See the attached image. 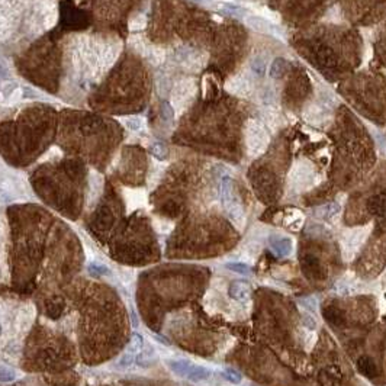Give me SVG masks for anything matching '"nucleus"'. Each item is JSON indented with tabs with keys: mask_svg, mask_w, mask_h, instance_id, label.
I'll list each match as a JSON object with an SVG mask.
<instances>
[{
	"mask_svg": "<svg viewBox=\"0 0 386 386\" xmlns=\"http://www.w3.org/2000/svg\"><path fill=\"white\" fill-rule=\"evenodd\" d=\"M195 92V84L192 80H183L179 84H176L173 92V101L176 103L186 102Z\"/></svg>",
	"mask_w": 386,
	"mask_h": 386,
	"instance_id": "20e7f679",
	"label": "nucleus"
},
{
	"mask_svg": "<svg viewBox=\"0 0 386 386\" xmlns=\"http://www.w3.org/2000/svg\"><path fill=\"white\" fill-rule=\"evenodd\" d=\"M129 29L137 32V31H142L145 28V18L140 13V15H135L131 21H129Z\"/></svg>",
	"mask_w": 386,
	"mask_h": 386,
	"instance_id": "5701e85b",
	"label": "nucleus"
},
{
	"mask_svg": "<svg viewBox=\"0 0 386 386\" xmlns=\"http://www.w3.org/2000/svg\"><path fill=\"white\" fill-rule=\"evenodd\" d=\"M357 369L360 372L363 376L366 378H375L378 375V367L375 364L373 359L367 357V356H363L357 361Z\"/></svg>",
	"mask_w": 386,
	"mask_h": 386,
	"instance_id": "9b49d317",
	"label": "nucleus"
},
{
	"mask_svg": "<svg viewBox=\"0 0 386 386\" xmlns=\"http://www.w3.org/2000/svg\"><path fill=\"white\" fill-rule=\"evenodd\" d=\"M267 57L264 54H258L253 58L251 61V70L257 74V76H263L267 70Z\"/></svg>",
	"mask_w": 386,
	"mask_h": 386,
	"instance_id": "f3484780",
	"label": "nucleus"
},
{
	"mask_svg": "<svg viewBox=\"0 0 386 386\" xmlns=\"http://www.w3.org/2000/svg\"><path fill=\"white\" fill-rule=\"evenodd\" d=\"M341 369L337 366H328L322 369L318 375V382L321 386H340L341 385Z\"/></svg>",
	"mask_w": 386,
	"mask_h": 386,
	"instance_id": "7ed1b4c3",
	"label": "nucleus"
},
{
	"mask_svg": "<svg viewBox=\"0 0 386 386\" xmlns=\"http://www.w3.org/2000/svg\"><path fill=\"white\" fill-rule=\"evenodd\" d=\"M221 198H222V204L227 208V211L237 205V199L234 195V183L230 177H224L221 181Z\"/></svg>",
	"mask_w": 386,
	"mask_h": 386,
	"instance_id": "39448f33",
	"label": "nucleus"
},
{
	"mask_svg": "<svg viewBox=\"0 0 386 386\" xmlns=\"http://www.w3.org/2000/svg\"><path fill=\"white\" fill-rule=\"evenodd\" d=\"M15 378H16V372L13 369L7 367L4 364H0V382L7 384V382L15 381Z\"/></svg>",
	"mask_w": 386,
	"mask_h": 386,
	"instance_id": "aec40b11",
	"label": "nucleus"
},
{
	"mask_svg": "<svg viewBox=\"0 0 386 386\" xmlns=\"http://www.w3.org/2000/svg\"><path fill=\"white\" fill-rule=\"evenodd\" d=\"M151 154L154 155L155 158H158V160H166L167 155H169V150H167V147L164 144L155 142V144L151 145Z\"/></svg>",
	"mask_w": 386,
	"mask_h": 386,
	"instance_id": "412c9836",
	"label": "nucleus"
},
{
	"mask_svg": "<svg viewBox=\"0 0 386 386\" xmlns=\"http://www.w3.org/2000/svg\"><path fill=\"white\" fill-rule=\"evenodd\" d=\"M0 334H1V325H0Z\"/></svg>",
	"mask_w": 386,
	"mask_h": 386,
	"instance_id": "e433bc0d",
	"label": "nucleus"
},
{
	"mask_svg": "<svg viewBox=\"0 0 386 386\" xmlns=\"http://www.w3.org/2000/svg\"><path fill=\"white\" fill-rule=\"evenodd\" d=\"M222 378H225L228 382L235 384V385H238L241 382V375L237 370H234V369H225L222 372Z\"/></svg>",
	"mask_w": 386,
	"mask_h": 386,
	"instance_id": "cd10ccee",
	"label": "nucleus"
},
{
	"mask_svg": "<svg viewBox=\"0 0 386 386\" xmlns=\"http://www.w3.org/2000/svg\"><path fill=\"white\" fill-rule=\"evenodd\" d=\"M18 86L15 84V83H4L3 86H1V89H0V92L3 93V95H10L15 89H16Z\"/></svg>",
	"mask_w": 386,
	"mask_h": 386,
	"instance_id": "72a5a7b5",
	"label": "nucleus"
},
{
	"mask_svg": "<svg viewBox=\"0 0 386 386\" xmlns=\"http://www.w3.org/2000/svg\"><path fill=\"white\" fill-rule=\"evenodd\" d=\"M270 142V137L266 128L256 121L250 119L246 125V144L250 154H261Z\"/></svg>",
	"mask_w": 386,
	"mask_h": 386,
	"instance_id": "f257e3e1",
	"label": "nucleus"
},
{
	"mask_svg": "<svg viewBox=\"0 0 386 386\" xmlns=\"http://www.w3.org/2000/svg\"><path fill=\"white\" fill-rule=\"evenodd\" d=\"M246 24L250 26L251 29L257 31V32H261V34H270L272 31H275V28L272 26L270 22H267L261 16H256V15L246 16Z\"/></svg>",
	"mask_w": 386,
	"mask_h": 386,
	"instance_id": "6e6552de",
	"label": "nucleus"
},
{
	"mask_svg": "<svg viewBox=\"0 0 386 386\" xmlns=\"http://www.w3.org/2000/svg\"><path fill=\"white\" fill-rule=\"evenodd\" d=\"M302 269H304V273L308 276L309 279H316L319 278V273H321V266H319V260L315 257V256H305L302 258Z\"/></svg>",
	"mask_w": 386,
	"mask_h": 386,
	"instance_id": "0eeeda50",
	"label": "nucleus"
},
{
	"mask_svg": "<svg viewBox=\"0 0 386 386\" xmlns=\"http://www.w3.org/2000/svg\"><path fill=\"white\" fill-rule=\"evenodd\" d=\"M89 272H90V275H93V276H107V275H110L109 269H107L106 266L101 264V263H92V264H89Z\"/></svg>",
	"mask_w": 386,
	"mask_h": 386,
	"instance_id": "4be33fe9",
	"label": "nucleus"
},
{
	"mask_svg": "<svg viewBox=\"0 0 386 386\" xmlns=\"http://www.w3.org/2000/svg\"><path fill=\"white\" fill-rule=\"evenodd\" d=\"M263 121H264V124L269 127V128H276V125H278V115L273 112V110H270V109H267V110H264L263 112Z\"/></svg>",
	"mask_w": 386,
	"mask_h": 386,
	"instance_id": "393cba45",
	"label": "nucleus"
},
{
	"mask_svg": "<svg viewBox=\"0 0 386 386\" xmlns=\"http://www.w3.org/2000/svg\"><path fill=\"white\" fill-rule=\"evenodd\" d=\"M169 367L179 376H183L186 378L190 367H192V363L187 360H170L169 361Z\"/></svg>",
	"mask_w": 386,
	"mask_h": 386,
	"instance_id": "2eb2a0df",
	"label": "nucleus"
},
{
	"mask_svg": "<svg viewBox=\"0 0 386 386\" xmlns=\"http://www.w3.org/2000/svg\"><path fill=\"white\" fill-rule=\"evenodd\" d=\"M224 10H225V13H228V15H232V16H240L241 15V9L240 7H237V6H234V4H228V3H225V4H219Z\"/></svg>",
	"mask_w": 386,
	"mask_h": 386,
	"instance_id": "2f4dec72",
	"label": "nucleus"
},
{
	"mask_svg": "<svg viewBox=\"0 0 386 386\" xmlns=\"http://www.w3.org/2000/svg\"><path fill=\"white\" fill-rule=\"evenodd\" d=\"M22 98H25V89H24V87H16V89L9 95L7 102L10 103V105H13V103L21 102Z\"/></svg>",
	"mask_w": 386,
	"mask_h": 386,
	"instance_id": "c85d7f7f",
	"label": "nucleus"
},
{
	"mask_svg": "<svg viewBox=\"0 0 386 386\" xmlns=\"http://www.w3.org/2000/svg\"><path fill=\"white\" fill-rule=\"evenodd\" d=\"M225 266H227V269H230L231 272H235V273L243 275V276H251V275H253L251 267L247 266V264H243V263H227Z\"/></svg>",
	"mask_w": 386,
	"mask_h": 386,
	"instance_id": "6ab92c4d",
	"label": "nucleus"
},
{
	"mask_svg": "<svg viewBox=\"0 0 386 386\" xmlns=\"http://www.w3.org/2000/svg\"><path fill=\"white\" fill-rule=\"evenodd\" d=\"M125 125L128 127L129 129H134V131H138L144 127V119L141 116H134V118H129L125 121Z\"/></svg>",
	"mask_w": 386,
	"mask_h": 386,
	"instance_id": "c756f323",
	"label": "nucleus"
},
{
	"mask_svg": "<svg viewBox=\"0 0 386 386\" xmlns=\"http://www.w3.org/2000/svg\"><path fill=\"white\" fill-rule=\"evenodd\" d=\"M367 209L373 215H384L386 212V193L372 196L367 202Z\"/></svg>",
	"mask_w": 386,
	"mask_h": 386,
	"instance_id": "9d476101",
	"label": "nucleus"
},
{
	"mask_svg": "<svg viewBox=\"0 0 386 386\" xmlns=\"http://www.w3.org/2000/svg\"><path fill=\"white\" fill-rule=\"evenodd\" d=\"M9 31H10L9 22L4 18L0 16V39H4L9 35Z\"/></svg>",
	"mask_w": 386,
	"mask_h": 386,
	"instance_id": "473e14b6",
	"label": "nucleus"
},
{
	"mask_svg": "<svg viewBox=\"0 0 386 386\" xmlns=\"http://www.w3.org/2000/svg\"><path fill=\"white\" fill-rule=\"evenodd\" d=\"M324 316L331 325H335V327L344 325V314H343L341 309L335 308V307H328V308L324 309Z\"/></svg>",
	"mask_w": 386,
	"mask_h": 386,
	"instance_id": "f8f14e48",
	"label": "nucleus"
},
{
	"mask_svg": "<svg viewBox=\"0 0 386 386\" xmlns=\"http://www.w3.org/2000/svg\"><path fill=\"white\" fill-rule=\"evenodd\" d=\"M230 296L235 301H247L251 295V287L250 284L246 283V282H234L230 286V290H228Z\"/></svg>",
	"mask_w": 386,
	"mask_h": 386,
	"instance_id": "423d86ee",
	"label": "nucleus"
},
{
	"mask_svg": "<svg viewBox=\"0 0 386 386\" xmlns=\"http://www.w3.org/2000/svg\"><path fill=\"white\" fill-rule=\"evenodd\" d=\"M251 80L246 74H237L227 81V90L237 96H247L251 93Z\"/></svg>",
	"mask_w": 386,
	"mask_h": 386,
	"instance_id": "f03ea898",
	"label": "nucleus"
},
{
	"mask_svg": "<svg viewBox=\"0 0 386 386\" xmlns=\"http://www.w3.org/2000/svg\"><path fill=\"white\" fill-rule=\"evenodd\" d=\"M338 211H340V206L335 205V204H330V205L322 206V208L319 209L318 215H319V216H322V218H325V219H328V218L334 216Z\"/></svg>",
	"mask_w": 386,
	"mask_h": 386,
	"instance_id": "a878e982",
	"label": "nucleus"
},
{
	"mask_svg": "<svg viewBox=\"0 0 386 386\" xmlns=\"http://www.w3.org/2000/svg\"><path fill=\"white\" fill-rule=\"evenodd\" d=\"M161 118L166 122H172L173 118H175V110L169 102H163V105H161Z\"/></svg>",
	"mask_w": 386,
	"mask_h": 386,
	"instance_id": "bb28decb",
	"label": "nucleus"
},
{
	"mask_svg": "<svg viewBox=\"0 0 386 386\" xmlns=\"http://www.w3.org/2000/svg\"><path fill=\"white\" fill-rule=\"evenodd\" d=\"M142 349H144V338H142V335L138 334V333L132 334L131 340H129V344L127 346V353H131V354L137 356Z\"/></svg>",
	"mask_w": 386,
	"mask_h": 386,
	"instance_id": "dca6fc26",
	"label": "nucleus"
},
{
	"mask_svg": "<svg viewBox=\"0 0 386 386\" xmlns=\"http://www.w3.org/2000/svg\"><path fill=\"white\" fill-rule=\"evenodd\" d=\"M6 73H7V67H6L4 61L0 58V76H1V74H6Z\"/></svg>",
	"mask_w": 386,
	"mask_h": 386,
	"instance_id": "c9c22d12",
	"label": "nucleus"
},
{
	"mask_svg": "<svg viewBox=\"0 0 386 386\" xmlns=\"http://www.w3.org/2000/svg\"><path fill=\"white\" fill-rule=\"evenodd\" d=\"M135 361L138 366L141 367H148L150 364H153L155 361V353L153 350V347H144L137 356H135Z\"/></svg>",
	"mask_w": 386,
	"mask_h": 386,
	"instance_id": "4468645a",
	"label": "nucleus"
},
{
	"mask_svg": "<svg viewBox=\"0 0 386 386\" xmlns=\"http://www.w3.org/2000/svg\"><path fill=\"white\" fill-rule=\"evenodd\" d=\"M9 199H10V196H9L4 190L0 189V202H7Z\"/></svg>",
	"mask_w": 386,
	"mask_h": 386,
	"instance_id": "f704fd0d",
	"label": "nucleus"
},
{
	"mask_svg": "<svg viewBox=\"0 0 386 386\" xmlns=\"http://www.w3.org/2000/svg\"><path fill=\"white\" fill-rule=\"evenodd\" d=\"M211 376V372L206 369V367H202V366H196V364H192L186 379H189L190 382H202V381H206L208 378Z\"/></svg>",
	"mask_w": 386,
	"mask_h": 386,
	"instance_id": "ddd939ff",
	"label": "nucleus"
},
{
	"mask_svg": "<svg viewBox=\"0 0 386 386\" xmlns=\"http://www.w3.org/2000/svg\"><path fill=\"white\" fill-rule=\"evenodd\" d=\"M270 248L278 257H284L292 250V243L287 238H272L270 240Z\"/></svg>",
	"mask_w": 386,
	"mask_h": 386,
	"instance_id": "1a4fd4ad",
	"label": "nucleus"
},
{
	"mask_svg": "<svg viewBox=\"0 0 386 386\" xmlns=\"http://www.w3.org/2000/svg\"><path fill=\"white\" fill-rule=\"evenodd\" d=\"M260 15H261V18L266 19L267 22H278V21H279V16H278L276 13H273L272 10L264 9V7L260 9Z\"/></svg>",
	"mask_w": 386,
	"mask_h": 386,
	"instance_id": "7c9ffc66",
	"label": "nucleus"
},
{
	"mask_svg": "<svg viewBox=\"0 0 386 386\" xmlns=\"http://www.w3.org/2000/svg\"><path fill=\"white\" fill-rule=\"evenodd\" d=\"M135 361V356L134 354H131V353H124L121 357H119V360L116 361V369H128L132 366V363Z\"/></svg>",
	"mask_w": 386,
	"mask_h": 386,
	"instance_id": "b1692460",
	"label": "nucleus"
},
{
	"mask_svg": "<svg viewBox=\"0 0 386 386\" xmlns=\"http://www.w3.org/2000/svg\"><path fill=\"white\" fill-rule=\"evenodd\" d=\"M286 71V63L282 58H278L273 61V64L270 66V77L272 78H281Z\"/></svg>",
	"mask_w": 386,
	"mask_h": 386,
	"instance_id": "a211bd4d",
	"label": "nucleus"
}]
</instances>
